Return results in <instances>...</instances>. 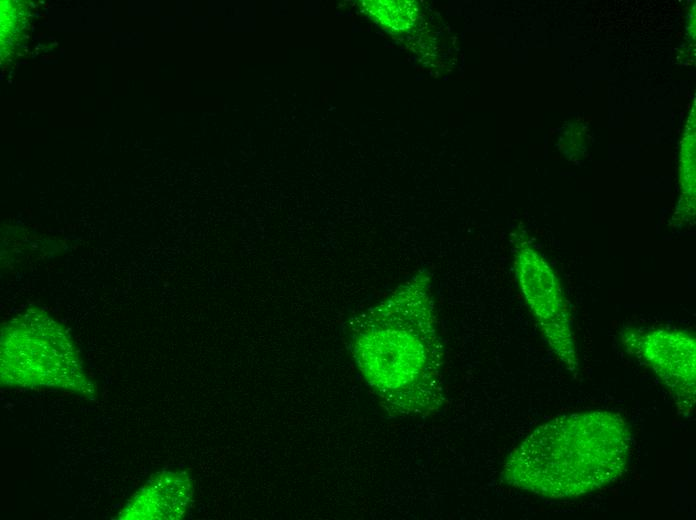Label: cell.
<instances>
[{
  "label": "cell",
  "mask_w": 696,
  "mask_h": 520,
  "mask_svg": "<svg viewBox=\"0 0 696 520\" xmlns=\"http://www.w3.org/2000/svg\"><path fill=\"white\" fill-rule=\"evenodd\" d=\"M431 279L420 271L351 324L356 363L384 403L399 414L440 405L443 347Z\"/></svg>",
  "instance_id": "cell-1"
},
{
  "label": "cell",
  "mask_w": 696,
  "mask_h": 520,
  "mask_svg": "<svg viewBox=\"0 0 696 520\" xmlns=\"http://www.w3.org/2000/svg\"><path fill=\"white\" fill-rule=\"evenodd\" d=\"M631 447L630 428L617 413L561 415L537 427L513 450L503 478L545 498H574L620 478Z\"/></svg>",
  "instance_id": "cell-2"
},
{
  "label": "cell",
  "mask_w": 696,
  "mask_h": 520,
  "mask_svg": "<svg viewBox=\"0 0 696 520\" xmlns=\"http://www.w3.org/2000/svg\"><path fill=\"white\" fill-rule=\"evenodd\" d=\"M514 268L521 292L550 348L572 372L578 368L573 322L560 282L524 234L513 236Z\"/></svg>",
  "instance_id": "cell-3"
},
{
  "label": "cell",
  "mask_w": 696,
  "mask_h": 520,
  "mask_svg": "<svg viewBox=\"0 0 696 520\" xmlns=\"http://www.w3.org/2000/svg\"><path fill=\"white\" fill-rule=\"evenodd\" d=\"M622 343L661 378L675 397L678 410L690 413L695 404L696 341L690 333L667 328L629 329Z\"/></svg>",
  "instance_id": "cell-4"
},
{
  "label": "cell",
  "mask_w": 696,
  "mask_h": 520,
  "mask_svg": "<svg viewBox=\"0 0 696 520\" xmlns=\"http://www.w3.org/2000/svg\"><path fill=\"white\" fill-rule=\"evenodd\" d=\"M192 485L187 475L162 472L147 482L129 501L121 519H177L188 508Z\"/></svg>",
  "instance_id": "cell-5"
}]
</instances>
